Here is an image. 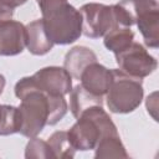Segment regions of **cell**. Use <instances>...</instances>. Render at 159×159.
I'll return each instance as SVG.
<instances>
[{"label": "cell", "mask_w": 159, "mask_h": 159, "mask_svg": "<svg viewBox=\"0 0 159 159\" xmlns=\"http://www.w3.org/2000/svg\"><path fill=\"white\" fill-rule=\"evenodd\" d=\"M15 96L21 101L20 134L27 138L37 137L45 125H55L67 113L65 96H50L39 89L32 77H22L15 84Z\"/></svg>", "instance_id": "6da1fadb"}, {"label": "cell", "mask_w": 159, "mask_h": 159, "mask_svg": "<svg viewBox=\"0 0 159 159\" xmlns=\"http://www.w3.org/2000/svg\"><path fill=\"white\" fill-rule=\"evenodd\" d=\"M118 133L116 124L102 106H93L83 111L77 122L68 129L70 143L76 150L94 149L98 140L108 134Z\"/></svg>", "instance_id": "7a4b0ae2"}, {"label": "cell", "mask_w": 159, "mask_h": 159, "mask_svg": "<svg viewBox=\"0 0 159 159\" xmlns=\"http://www.w3.org/2000/svg\"><path fill=\"white\" fill-rule=\"evenodd\" d=\"M112 80L108 86L106 102L111 112L125 114L137 109L143 99L142 78L129 76L120 70L112 68Z\"/></svg>", "instance_id": "3957f363"}, {"label": "cell", "mask_w": 159, "mask_h": 159, "mask_svg": "<svg viewBox=\"0 0 159 159\" xmlns=\"http://www.w3.org/2000/svg\"><path fill=\"white\" fill-rule=\"evenodd\" d=\"M42 21L46 34L53 45L73 43L82 35V16L68 2L42 15Z\"/></svg>", "instance_id": "277c9868"}, {"label": "cell", "mask_w": 159, "mask_h": 159, "mask_svg": "<svg viewBox=\"0 0 159 159\" xmlns=\"http://www.w3.org/2000/svg\"><path fill=\"white\" fill-rule=\"evenodd\" d=\"M78 11L82 16V34L89 39L103 37L118 26L113 5L88 2L82 5Z\"/></svg>", "instance_id": "5b68a950"}, {"label": "cell", "mask_w": 159, "mask_h": 159, "mask_svg": "<svg viewBox=\"0 0 159 159\" xmlns=\"http://www.w3.org/2000/svg\"><path fill=\"white\" fill-rule=\"evenodd\" d=\"M114 56L119 70L137 78H144L152 75L158 66L157 60L147 51V48L134 41Z\"/></svg>", "instance_id": "8992f818"}, {"label": "cell", "mask_w": 159, "mask_h": 159, "mask_svg": "<svg viewBox=\"0 0 159 159\" xmlns=\"http://www.w3.org/2000/svg\"><path fill=\"white\" fill-rule=\"evenodd\" d=\"M135 25L148 47L159 46V5L158 0H138L135 5Z\"/></svg>", "instance_id": "52a82bcc"}, {"label": "cell", "mask_w": 159, "mask_h": 159, "mask_svg": "<svg viewBox=\"0 0 159 159\" xmlns=\"http://www.w3.org/2000/svg\"><path fill=\"white\" fill-rule=\"evenodd\" d=\"M31 77L35 86L50 96H66L72 89V76L63 67H43Z\"/></svg>", "instance_id": "ba28073f"}, {"label": "cell", "mask_w": 159, "mask_h": 159, "mask_svg": "<svg viewBox=\"0 0 159 159\" xmlns=\"http://www.w3.org/2000/svg\"><path fill=\"white\" fill-rule=\"evenodd\" d=\"M26 47L25 26L20 21L0 22V56H16Z\"/></svg>", "instance_id": "9c48e42d"}, {"label": "cell", "mask_w": 159, "mask_h": 159, "mask_svg": "<svg viewBox=\"0 0 159 159\" xmlns=\"http://www.w3.org/2000/svg\"><path fill=\"white\" fill-rule=\"evenodd\" d=\"M112 80V71L103 65L96 62L89 63L81 73V86L94 96L103 97L107 93Z\"/></svg>", "instance_id": "30bf717a"}, {"label": "cell", "mask_w": 159, "mask_h": 159, "mask_svg": "<svg viewBox=\"0 0 159 159\" xmlns=\"http://www.w3.org/2000/svg\"><path fill=\"white\" fill-rule=\"evenodd\" d=\"M25 32L26 47L30 53L35 56H42L52 50L53 43L46 34L42 19H37L29 22L25 26Z\"/></svg>", "instance_id": "8fae6325"}, {"label": "cell", "mask_w": 159, "mask_h": 159, "mask_svg": "<svg viewBox=\"0 0 159 159\" xmlns=\"http://www.w3.org/2000/svg\"><path fill=\"white\" fill-rule=\"evenodd\" d=\"M97 61L96 53L86 46H75L65 56L63 68L72 76V78L80 80L82 71L92 62Z\"/></svg>", "instance_id": "7c38bea8"}, {"label": "cell", "mask_w": 159, "mask_h": 159, "mask_svg": "<svg viewBox=\"0 0 159 159\" xmlns=\"http://www.w3.org/2000/svg\"><path fill=\"white\" fill-rule=\"evenodd\" d=\"M70 109L75 118H77L83 111L93 106H102L103 97H98L86 91L81 84L76 86L70 92Z\"/></svg>", "instance_id": "4fadbf2b"}, {"label": "cell", "mask_w": 159, "mask_h": 159, "mask_svg": "<svg viewBox=\"0 0 159 159\" xmlns=\"http://www.w3.org/2000/svg\"><path fill=\"white\" fill-rule=\"evenodd\" d=\"M94 158L102 159V158H128L127 150L120 140L119 133L116 134H108L102 137L96 148H94Z\"/></svg>", "instance_id": "5bb4252c"}, {"label": "cell", "mask_w": 159, "mask_h": 159, "mask_svg": "<svg viewBox=\"0 0 159 159\" xmlns=\"http://www.w3.org/2000/svg\"><path fill=\"white\" fill-rule=\"evenodd\" d=\"M103 43L107 50L112 51L114 55L127 48L134 40V32L130 30V27L124 26H117L112 29L109 32H107L104 36Z\"/></svg>", "instance_id": "9a60e30c"}, {"label": "cell", "mask_w": 159, "mask_h": 159, "mask_svg": "<svg viewBox=\"0 0 159 159\" xmlns=\"http://www.w3.org/2000/svg\"><path fill=\"white\" fill-rule=\"evenodd\" d=\"M21 128V114L19 107L1 104L0 116V135H10L19 133Z\"/></svg>", "instance_id": "2e32d148"}, {"label": "cell", "mask_w": 159, "mask_h": 159, "mask_svg": "<svg viewBox=\"0 0 159 159\" xmlns=\"http://www.w3.org/2000/svg\"><path fill=\"white\" fill-rule=\"evenodd\" d=\"M47 143L55 158H73L76 155V149L70 143L67 132L65 130H57L52 133L48 137Z\"/></svg>", "instance_id": "e0dca14e"}, {"label": "cell", "mask_w": 159, "mask_h": 159, "mask_svg": "<svg viewBox=\"0 0 159 159\" xmlns=\"http://www.w3.org/2000/svg\"><path fill=\"white\" fill-rule=\"evenodd\" d=\"M25 158H27V159H30V158L50 159V158H55V157H53V153L47 142L34 137V138H30L29 143L26 144Z\"/></svg>", "instance_id": "ac0fdd59"}, {"label": "cell", "mask_w": 159, "mask_h": 159, "mask_svg": "<svg viewBox=\"0 0 159 159\" xmlns=\"http://www.w3.org/2000/svg\"><path fill=\"white\" fill-rule=\"evenodd\" d=\"M42 15L48 14L50 11L55 10L56 7H58L60 5L67 2V0H36Z\"/></svg>", "instance_id": "d6986e66"}, {"label": "cell", "mask_w": 159, "mask_h": 159, "mask_svg": "<svg viewBox=\"0 0 159 159\" xmlns=\"http://www.w3.org/2000/svg\"><path fill=\"white\" fill-rule=\"evenodd\" d=\"M14 15V7L9 6L6 2L0 0V22L11 20Z\"/></svg>", "instance_id": "ffe728a7"}, {"label": "cell", "mask_w": 159, "mask_h": 159, "mask_svg": "<svg viewBox=\"0 0 159 159\" xmlns=\"http://www.w3.org/2000/svg\"><path fill=\"white\" fill-rule=\"evenodd\" d=\"M155 97H157V92H153L150 96H148V98H147V109H148V112L152 114V117L155 119V120H158V117H157V99H155Z\"/></svg>", "instance_id": "44dd1931"}, {"label": "cell", "mask_w": 159, "mask_h": 159, "mask_svg": "<svg viewBox=\"0 0 159 159\" xmlns=\"http://www.w3.org/2000/svg\"><path fill=\"white\" fill-rule=\"evenodd\" d=\"M4 2H6L9 6H11V7H17V6H20V5H22V4H25L27 0H2Z\"/></svg>", "instance_id": "7402d4cb"}, {"label": "cell", "mask_w": 159, "mask_h": 159, "mask_svg": "<svg viewBox=\"0 0 159 159\" xmlns=\"http://www.w3.org/2000/svg\"><path fill=\"white\" fill-rule=\"evenodd\" d=\"M5 83H6V81H5V77L0 73V94L2 93V91H4V88H5Z\"/></svg>", "instance_id": "603a6c76"}, {"label": "cell", "mask_w": 159, "mask_h": 159, "mask_svg": "<svg viewBox=\"0 0 159 159\" xmlns=\"http://www.w3.org/2000/svg\"><path fill=\"white\" fill-rule=\"evenodd\" d=\"M0 116H1V104H0Z\"/></svg>", "instance_id": "cb8c5ba5"}]
</instances>
